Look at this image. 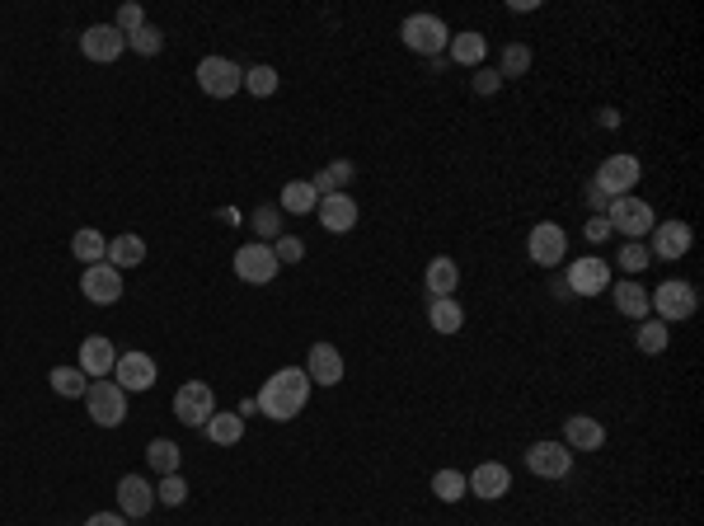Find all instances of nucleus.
<instances>
[{
	"label": "nucleus",
	"mask_w": 704,
	"mask_h": 526,
	"mask_svg": "<svg viewBox=\"0 0 704 526\" xmlns=\"http://www.w3.org/2000/svg\"><path fill=\"white\" fill-rule=\"evenodd\" d=\"M310 376L306 367H277L268 381H263V390L254 395L263 409V418H273V423H291V418H301L306 414V404H310Z\"/></svg>",
	"instance_id": "1"
},
{
	"label": "nucleus",
	"mask_w": 704,
	"mask_h": 526,
	"mask_svg": "<svg viewBox=\"0 0 704 526\" xmlns=\"http://www.w3.org/2000/svg\"><path fill=\"white\" fill-rule=\"evenodd\" d=\"M667 343H672V329L662 325V320H643L639 334H634V348H639L643 357H658L667 353Z\"/></svg>",
	"instance_id": "35"
},
{
	"label": "nucleus",
	"mask_w": 704,
	"mask_h": 526,
	"mask_svg": "<svg viewBox=\"0 0 704 526\" xmlns=\"http://www.w3.org/2000/svg\"><path fill=\"white\" fill-rule=\"evenodd\" d=\"M198 90L207 94V99H230V94H240L245 90V66L230 62V57H202Z\"/></svg>",
	"instance_id": "6"
},
{
	"label": "nucleus",
	"mask_w": 704,
	"mask_h": 526,
	"mask_svg": "<svg viewBox=\"0 0 704 526\" xmlns=\"http://www.w3.org/2000/svg\"><path fill=\"white\" fill-rule=\"evenodd\" d=\"M306 376H310V386H338L343 381V353H338L334 343H310Z\"/></svg>",
	"instance_id": "21"
},
{
	"label": "nucleus",
	"mask_w": 704,
	"mask_h": 526,
	"mask_svg": "<svg viewBox=\"0 0 704 526\" xmlns=\"http://www.w3.org/2000/svg\"><path fill=\"white\" fill-rule=\"evenodd\" d=\"M428 325L437 334H446V339L465 329V310H460L456 296H428Z\"/></svg>",
	"instance_id": "26"
},
{
	"label": "nucleus",
	"mask_w": 704,
	"mask_h": 526,
	"mask_svg": "<svg viewBox=\"0 0 704 526\" xmlns=\"http://www.w3.org/2000/svg\"><path fill=\"white\" fill-rule=\"evenodd\" d=\"M465 489L475 498H484V503H498V498L512 494V470H507L503 461H484L465 475Z\"/></svg>",
	"instance_id": "15"
},
{
	"label": "nucleus",
	"mask_w": 704,
	"mask_h": 526,
	"mask_svg": "<svg viewBox=\"0 0 704 526\" xmlns=\"http://www.w3.org/2000/svg\"><path fill=\"white\" fill-rule=\"evenodd\" d=\"M564 447L568 451H601L606 447V423L592 414H573L564 423Z\"/></svg>",
	"instance_id": "22"
},
{
	"label": "nucleus",
	"mask_w": 704,
	"mask_h": 526,
	"mask_svg": "<svg viewBox=\"0 0 704 526\" xmlns=\"http://www.w3.org/2000/svg\"><path fill=\"white\" fill-rule=\"evenodd\" d=\"M104 263H113L118 273H127V268H141V263H146V240H141V235H132V231L113 235V240H108Z\"/></svg>",
	"instance_id": "25"
},
{
	"label": "nucleus",
	"mask_w": 704,
	"mask_h": 526,
	"mask_svg": "<svg viewBox=\"0 0 704 526\" xmlns=\"http://www.w3.org/2000/svg\"><path fill=\"white\" fill-rule=\"evenodd\" d=\"M643 179V165H639V155H629V151H615L601 160V170L592 184L606 193V198H625V193H634Z\"/></svg>",
	"instance_id": "7"
},
{
	"label": "nucleus",
	"mask_w": 704,
	"mask_h": 526,
	"mask_svg": "<svg viewBox=\"0 0 704 526\" xmlns=\"http://www.w3.org/2000/svg\"><path fill=\"white\" fill-rule=\"evenodd\" d=\"M315 217H320V226L329 235H348L362 212H357V198H348V193H329V198H320Z\"/></svg>",
	"instance_id": "20"
},
{
	"label": "nucleus",
	"mask_w": 704,
	"mask_h": 526,
	"mask_svg": "<svg viewBox=\"0 0 704 526\" xmlns=\"http://www.w3.org/2000/svg\"><path fill=\"white\" fill-rule=\"evenodd\" d=\"M141 24H146V10H141L137 0H127L123 10H118V19H113V29L123 33V38H127V33H137Z\"/></svg>",
	"instance_id": "43"
},
{
	"label": "nucleus",
	"mask_w": 704,
	"mask_h": 526,
	"mask_svg": "<svg viewBox=\"0 0 704 526\" xmlns=\"http://www.w3.org/2000/svg\"><path fill=\"white\" fill-rule=\"evenodd\" d=\"M399 38H404V47L409 52H418V57H442L446 43H451V29L442 24V15H409L404 24H399Z\"/></svg>",
	"instance_id": "2"
},
{
	"label": "nucleus",
	"mask_w": 704,
	"mask_h": 526,
	"mask_svg": "<svg viewBox=\"0 0 704 526\" xmlns=\"http://www.w3.org/2000/svg\"><path fill=\"white\" fill-rule=\"evenodd\" d=\"M582 235H587V240H592V245H606V240H611V221H606V217H592V221H587V231H582Z\"/></svg>",
	"instance_id": "45"
},
{
	"label": "nucleus",
	"mask_w": 704,
	"mask_h": 526,
	"mask_svg": "<svg viewBox=\"0 0 704 526\" xmlns=\"http://www.w3.org/2000/svg\"><path fill=\"white\" fill-rule=\"evenodd\" d=\"M352 174H357V165H352V160H334V165H324V170L315 174L310 184H315V193H320V198H329V193H343V188L352 184Z\"/></svg>",
	"instance_id": "34"
},
{
	"label": "nucleus",
	"mask_w": 704,
	"mask_h": 526,
	"mask_svg": "<svg viewBox=\"0 0 704 526\" xmlns=\"http://www.w3.org/2000/svg\"><path fill=\"white\" fill-rule=\"evenodd\" d=\"M80 292L90 306H113V301H123V273L113 263H90L80 273Z\"/></svg>",
	"instance_id": "14"
},
{
	"label": "nucleus",
	"mask_w": 704,
	"mask_h": 526,
	"mask_svg": "<svg viewBox=\"0 0 704 526\" xmlns=\"http://www.w3.org/2000/svg\"><path fill=\"white\" fill-rule=\"evenodd\" d=\"M277 207H282V212H291V217H310V212L320 207V193H315V184H310V179H291V184H282V198H277Z\"/></svg>",
	"instance_id": "28"
},
{
	"label": "nucleus",
	"mask_w": 704,
	"mask_h": 526,
	"mask_svg": "<svg viewBox=\"0 0 704 526\" xmlns=\"http://www.w3.org/2000/svg\"><path fill=\"white\" fill-rule=\"evenodd\" d=\"M446 52H451V62L456 66H479L484 57H489V38H484L479 29H460V33H451Z\"/></svg>",
	"instance_id": "24"
},
{
	"label": "nucleus",
	"mask_w": 704,
	"mask_h": 526,
	"mask_svg": "<svg viewBox=\"0 0 704 526\" xmlns=\"http://www.w3.org/2000/svg\"><path fill=\"white\" fill-rule=\"evenodd\" d=\"M216 414V395L207 381H184L174 390V418L188 423V428H207V418Z\"/></svg>",
	"instance_id": "11"
},
{
	"label": "nucleus",
	"mask_w": 704,
	"mask_h": 526,
	"mask_svg": "<svg viewBox=\"0 0 704 526\" xmlns=\"http://www.w3.org/2000/svg\"><path fill=\"white\" fill-rule=\"evenodd\" d=\"M155 503H165V508H184V503H188L184 475H165V480L155 484Z\"/></svg>",
	"instance_id": "41"
},
{
	"label": "nucleus",
	"mask_w": 704,
	"mask_h": 526,
	"mask_svg": "<svg viewBox=\"0 0 704 526\" xmlns=\"http://www.w3.org/2000/svg\"><path fill=\"white\" fill-rule=\"evenodd\" d=\"M80 52H85L90 62L108 66V62H118V57L127 52V38L113 29V24H90V29L80 33Z\"/></svg>",
	"instance_id": "17"
},
{
	"label": "nucleus",
	"mask_w": 704,
	"mask_h": 526,
	"mask_svg": "<svg viewBox=\"0 0 704 526\" xmlns=\"http://www.w3.org/2000/svg\"><path fill=\"white\" fill-rule=\"evenodd\" d=\"M611 296H615V310L625 315V320H648L653 315V306H648V287H643L639 278H620V282H611Z\"/></svg>",
	"instance_id": "23"
},
{
	"label": "nucleus",
	"mask_w": 704,
	"mask_h": 526,
	"mask_svg": "<svg viewBox=\"0 0 704 526\" xmlns=\"http://www.w3.org/2000/svg\"><path fill=\"white\" fill-rule=\"evenodd\" d=\"M653 245H648V254L653 259H662V263H676V259H686L690 254V245H695V231H690V221H658L653 226Z\"/></svg>",
	"instance_id": "13"
},
{
	"label": "nucleus",
	"mask_w": 704,
	"mask_h": 526,
	"mask_svg": "<svg viewBox=\"0 0 704 526\" xmlns=\"http://www.w3.org/2000/svg\"><path fill=\"white\" fill-rule=\"evenodd\" d=\"M531 62H536V52H531L526 43H507L493 71H498V76H503V85H507V80H521V76H526V71H531Z\"/></svg>",
	"instance_id": "32"
},
{
	"label": "nucleus",
	"mask_w": 704,
	"mask_h": 526,
	"mask_svg": "<svg viewBox=\"0 0 704 526\" xmlns=\"http://www.w3.org/2000/svg\"><path fill=\"white\" fill-rule=\"evenodd\" d=\"M526 254H531V263H540L550 273V268L568 263V231L559 221H536L531 235H526Z\"/></svg>",
	"instance_id": "8"
},
{
	"label": "nucleus",
	"mask_w": 704,
	"mask_h": 526,
	"mask_svg": "<svg viewBox=\"0 0 704 526\" xmlns=\"http://www.w3.org/2000/svg\"><path fill=\"white\" fill-rule=\"evenodd\" d=\"M127 47H132L137 57H155V52L165 47V33L155 29V24H141L137 33H127Z\"/></svg>",
	"instance_id": "40"
},
{
	"label": "nucleus",
	"mask_w": 704,
	"mask_h": 526,
	"mask_svg": "<svg viewBox=\"0 0 704 526\" xmlns=\"http://www.w3.org/2000/svg\"><path fill=\"white\" fill-rule=\"evenodd\" d=\"M470 85H475V94H498L503 90V76H498V71H475Z\"/></svg>",
	"instance_id": "44"
},
{
	"label": "nucleus",
	"mask_w": 704,
	"mask_h": 526,
	"mask_svg": "<svg viewBox=\"0 0 704 526\" xmlns=\"http://www.w3.org/2000/svg\"><path fill=\"white\" fill-rule=\"evenodd\" d=\"M526 470H531L536 480H568V475H573V451H568L564 442H554V437L531 442V447H526Z\"/></svg>",
	"instance_id": "9"
},
{
	"label": "nucleus",
	"mask_w": 704,
	"mask_h": 526,
	"mask_svg": "<svg viewBox=\"0 0 704 526\" xmlns=\"http://www.w3.org/2000/svg\"><path fill=\"white\" fill-rule=\"evenodd\" d=\"M568 296H601L611 292V263H601L597 254L568 263V278H564Z\"/></svg>",
	"instance_id": "12"
},
{
	"label": "nucleus",
	"mask_w": 704,
	"mask_h": 526,
	"mask_svg": "<svg viewBox=\"0 0 704 526\" xmlns=\"http://www.w3.org/2000/svg\"><path fill=\"white\" fill-rule=\"evenodd\" d=\"M202 433L212 437L216 447H235V442L245 437V418H240V414H221V409H216V414L207 418V428H202Z\"/></svg>",
	"instance_id": "33"
},
{
	"label": "nucleus",
	"mask_w": 704,
	"mask_h": 526,
	"mask_svg": "<svg viewBox=\"0 0 704 526\" xmlns=\"http://www.w3.org/2000/svg\"><path fill=\"white\" fill-rule=\"evenodd\" d=\"M80 372L90 376V381H99V376H113V367H118V348H113V339L108 334H90V339L80 343Z\"/></svg>",
	"instance_id": "19"
},
{
	"label": "nucleus",
	"mask_w": 704,
	"mask_h": 526,
	"mask_svg": "<svg viewBox=\"0 0 704 526\" xmlns=\"http://www.w3.org/2000/svg\"><path fill=\"white\" fill-rule=\"evenodd\" d=\"M282 273V263H277V254H273V245H240L235 249V278L240 282H249V287H268V282Z\"/></svg>",
	"instance_id": "10"
},
{
	"label": "nucleus",
	"mask_w": 704,
	"mask_h": 526,
	"mask_svg": "<svg viewBox=\"0 0 704 526\" xmlns=\"http://www.w3.org/2000/svg\"><path fill=\"white\" fill-rule=\"evenodd\" d=\"M423 282H428V296H456L460 263L451 259V254H437V259H428V273H423Z\"/></svg>",
	"instance_id": "27"
},
{
	"label": "nucleus",
	"mask_w": 704,
	"mask_h": 526,
	"mask_svg": "<svg viewBox=\"0 0 704 526\" xmlns=\"http://www.w3.org/2000/svg\"><path fill=\"white\" fill-rule=\"evenodd\" d=\"M113 494H118V512H123L127 522H137V517H151V508H155V484L146 480V475H123Z\"/></svg>",
	"instance_id": "16"
},
{
	"label": "nucleus",
	"mask_w": 704,
	"mask_h": 526,
	"mask_svg": "<svg viewBox=\"0 0 704 526\" xmlns=\"http://www.w3.org/2000/svg\"><path fill=\"white\" fill-rule=\"evenodd\" d=\"M273 254H277V263H282V268H287V263H301V259H306V240H301V235H277Z\"/></svg>",
	"instance_id": "42"
},
{
	"label": "nucleus",
	"mask_w": 704,
	"mask_h": 526,
	"mask_svg": "<svg viewBox=\"0 0 704 526\" xmlns=\"http://www.w3.org/2000/svg\"><path fill=\"white\" fill-rule=\"evenodd\" d=\"M71 254H76V263H104V254H108V235L104 231H94V226H85V231H76L71 235Z\"/></svg>",
	"instance_id": "30"
},
{
	"label": "nucleus",
	"mask_w": 704,
	"mask_h": 526,
	"mask_svg": "<svg viewBox=\"0 0 704 526\" xmlns=\"http://www.w3.org/2000/svg\"><path fill=\"white\" fill-rule=\"evenodd\" d=\"M606 221H611V231H620L625 240H643V235L658 226V212H653L643 198L625 193V198H611V207H606Z\"/></svg>",
	"instance_id": "5"
},
{
	"label": "nucleus",
	"mask_w": 704,
	"mask_h": 526,
	"mask_svg": "<svg viewBox=\"0 0 704 526\" xmlns=\"http://www.w3.org/2000/svg\"><path fill=\"white\" fill-rule=\"evenodd\" d=\"M648 306L658 310L662 325H681V320H690V315L700 310V292L681 278H667L658 292H648Z\"/></svg>",
	"instance_id": "4"
},
{
	"label": "nucleus",
	"mask_w": 704,
	"mask_h": 526,
	"mask_svg": "<svg viewBox=\"0 0 704 526\" xmlns=\"http://www.w3.org/2000/svg\"><path fill=\"white\" fill-rule=\"evenodd\" d=\"M615 268H620L625 278H639L643 268H653V254H648V245H643V240H625V245H620V254H615Z\"/></svg>",
	"instance_id": "36"
},
{
	"label": "nucleus",
	"mask_w": 704,
	"mask_h": 526,
	"mask_svg": "<svg viewBox=\"0 0 704 526\" xmlns=\"http://www.w3.org/2000/svg\"><path fill=\"white\" fill-rule=\"evenodd\" d=\"M85 409H90V418L99 428H123L127 423V390L118 386L113 376H99V381H90V390H85Z\"/></svg>",
	"instance_id": "3"
},
{
	"label": "nucleus",
	"mask_w": 704,
	"mask_h": 526,
	"mask_svg": "<svg viewBox=\"0 0 704 526\" xmlns=\"http://www.w3.org/2000/svg\"><path fill=\"white\" fill-rule=\"evenodd\" d=\"M432 494L442 498V503H460L470 489H465V475H460V470H437V475H432Z\"/></svg>",
	"instance_id": "37"
},
{
	"label": "nucleus",
	"mask_w": 704,
	"mask_h": 526,
	"mask_svg": "<svg viewBox=\"0 0 704 526\" xmlns=\"http://www.w3.org/2000/svg\"><path fill=\"white\" fill-rule=\"evenodd\" d=\"M254 235H259V245H273L277 235H282V207H259L254 217H249Z\"/></svg>",
	"instance_id": "38"
},
{
	"label": "nucleus",
	"mask_w": 704,
	"mask_h": 526,
	"mask_svg": "<svg viewBox=\"0 0 704 526\" xmlns=\"http://www.w3.org/2000/svg\"><path fill=\"white\" fill-rule=\"evenodd\" d=\"M160 367H155L151 353H118V367H113V381L132 395V390H151Z\"/></svg>",
	"instance_id": "18"
},
{
	"label": "nucleus",
	"mask_w": 704,
	"mask_h": 526,
	"mask_svg": "<svg viewBox=\"0 0 704 526\" xmlns=\"http://www.w3.org/2000/svg\"><path fill=\"white\" fill-rule=\"evenodd\" d=\"M85 526H127L123 512H94V517H85Z\"/></svg>",
	"instance_id": "47"
},
{
	"label": "nucleus",
	"mask_w": 704,
	"mask_h": 526,
	"mask_svg": "<svg viewBox=\"0 0 704 526\" xmlns=\"http://www.w3.org/2000/svg\"><path fill=\"white\" fill-rule=\"evenodd\" d=\"M179 461H184V451H179L174 437H155L151 447H146V465H151L160 480H165V475H179Z\"/></svg>",
	"instance_id": "29"
},
{
	"label": "nucleus",
	"mask_w": 704,
	"mask_h": 526,
	"mask_svg": "<svg viewBox=\"0 0 704 526\" xmlns=\"http://www.w3.org/2000/svg\"><path fill=\"white\" fill-rule=\"evenodd\" d=\"M587 202H592V217H606V207H611V198L597 184H587Z\"/></svg>",
	"instance_id": "46"
},
{
	"label": "nucleus",
	"mask_w": 704,
	"mask_h": 526,
	"mask_svg": "<svg viewBox=\"0 0 704 526\" xmlns=\"http://www.w3.org/2000/svg\"><path fill=\"white\" fill-rule=\"evenodd\" d=\"M47 386L57 390L62 400H85V390H90V376L80 372V367H52V372H47Z\"/></svg>",
	"instance_id": "31"
},
{
	"label": "nucleus",
	"mask_w": 704,
	"mask_h": 526,
	"mask_svg": "<svg viewBox=\"0 0 704 526\" xmlns=\"http://www.w3.org/2000/svg\"><path fill=\"white\" fill-rule=\"evenodd\" d=\"M277 85H282V80H277L273 66H249V71H245V90L254 94V99H268V94H277Z\"/></svg>",
	"instance_id": "39"
}]
</instances>
